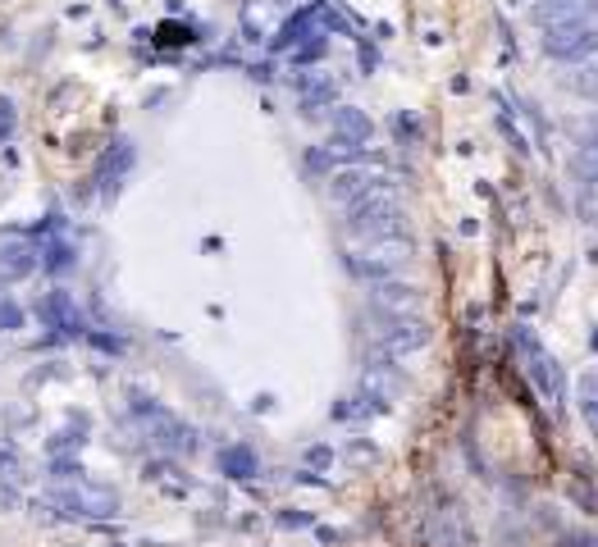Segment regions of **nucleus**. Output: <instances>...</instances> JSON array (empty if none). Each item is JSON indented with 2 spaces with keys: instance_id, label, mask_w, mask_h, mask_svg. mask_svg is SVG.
<instances>
[{
  "instance_id": "obj_1",
  "label": "nucleus",
  "mask_w": 598,
  "mask_h": 547,
  "mask_svg": "<svg viewBox=\"0 0 598 547\" xmlns=\"http://www.w3.org/2000/svg\"><path fill=\"white\" fill-rule=\"evenodd\" d=\"M416 247H411V237H366V242H352L347 247V269L356 274V279H366V283H384V279H398V274L411 265Z\"/></svg>"
},
{
  "instance_id": "obj_2",
  "label": "nucleus",
  "mask_w": 598,
  "mask_h": 547,
  "mask_svg": "<svg viewBox=\"0 0 598 547\" xmlns=\"http://www.w3.org/2000/svg\"><path fill=\"white\" fill-rule=\"evenodd\" d=\"M347 233L352 242H366V237H402L407 233V210L394 197V188H375L366 197H356L347 205Z\"/></svg>"
},
{
  "instance_id": "obj_3",
  "label": "nucleus",
  "mask_w": 598,
  "mask_h": 547,
  "mask_svg": "<svg viewBox=\"0 0 598 547\" xmlns=\"http://www.w3.org/2000/svg\"><path fill=\"white\" fill-rule=\"evenodd\" d=\"M46 502L65 515H78V521H110V515H119V493L106 489V483H92V479L55 483V489L46 493Z\"/></svg>"
},
{
  "instance_id": "obj_4",
  "label": "nucleus",
  "mask_w": 598,
  "mask_h": 547,
  "mask_svg": "<svg viewBox=\"0 0 598 547\" xmlns=\"http://www.w3.org/2000/svg\"><path fill=\"white\" fill-rule=\"evenodd\" d=\"M133 415H137L142 434H146V443H152V447L174 451V456H192V451H197V434H192V429H188V424L178 420V415H169L165 406H156V402L137 398V402H133Z\"/></svg>"
},
{
  "instance_id": "obj_5",
  "label": "nucleus",
  "mask_w": 598,
  "mask_h": 547,
  "mask_svg": "<svg viewBox=\"0 0 598 547\" xmlns=\"http://www.w3.org/2000/svg\"><path fill=\"white\" fill-rule=\"evenodd\" d=\"M370 338L384 360H398V356H416L430 347V324L425 320H379Z\"/></svg>"
},
{
  "instance_id": "obj_6",
  "label": "nucleus",
  "mask_w": 598,
  "mask_h": 547,
  "mask_svg": "<svg viewBox=\"0 0 598 547\" xmlns=\"http://www.w3.org/2000/svg\"><path fill=\"white\" fill-rule=\"evenodd\" d=\"M366 297H370V306L379 311V320H421V311H425V292L402 283V279L370 283Z\"/></svg>"
},
{
  "instance_id": "obj_7",
  "label": "nucleus",
  "mask_w": 598,
  "mask_h": 547,
  "mask_svg": "<svg viewBox=\"0 0 598 547\" xmlns=\"http://www.w3.org/2000/svg\"><path fill=\"white\" fill-rule=\"evenodd\" d=\"M375 188H388V174H384L379 165H366V160L343 165V169L329 174V197L343 201V205H352L356 197H366V192H375Z\"/></svg>"
},
{
  "instance_id": "obj_8",
  "label": "nucleus",
  "mask_w": 598,
  "mask_h": 547,
  "mask_svg": "<svg viewBox=\"0 0 598 547\" xmlns=\"http://www.w3.org/2000/svg\"><path fill=\"white\" fill-rule=\"evenodd\" d=\"M521 347H525V360H530L534 383L544 388V398H549L553 406H562V402H566V375H562V365H557L540 343H530L525 333H521Z\"/></svg>"
},
{
  "instance_id": "obj_9",
  "label": "nucleus",
  "mask_w": 598,
  "mask_h": 547,
  "mask_svg": "<svg viewBox=\"0 0 598 547\" xmlns=\"http://www.w3.org/2000/svg\"><path fill=\"white\" fill-rule=\"evenodd\" d=\"M402 388H407V379H402L384 356H379V360H370L366 370H362V398H370V402H379V406L394 402Z\"/></svg>"
},
{
  "instance_id": "obj_10",
  "label": "nucleus",
  "mask_w": 598,
  "mask_h": 547,
  "mask_svg": "<svg viewBox=\"0 0 598 547\" xmlns=\"http://www.w3.org/2000/svg\"><path fill=\"white\" fill-rule=\"evenodd\" d=\"M133 160H137V150H133V142L129 137H119L106 156H101V165H97V182H101V197H114L119 192V182L129 178V169H133Z\"/></svg>"
},
{
  "instance_id": "obj_11",
  "label": "nucleus",
  "mask_w": 598,
  "mask_h": 547,
  "mask_svg": "<svg viewBox=\"0 0 598 547\" xmlns=\"http://www.w3.org/2000/svg\"><path fill=\"white\" fill-rule=\"evenodd\" d=\"M370 137H375V124H370V119L356 110V105H339V110H334V142H347V146H356V150H366Z\"/></svg>"
},
{
  "instance_id": "obj_12",
  "label": "nucleus",
  "mask_w": 598,
  "mask_h": 547,
  "mask_svg": "<svg viewBox=\"0 0 598 547\" xmlns=\"http://www.w3.org/2000/svg\"><path fill=\"white\" fill-rule=\"evenodd\" d=\"M37 315L51 324V328H65V333H78L82 328V315H78V301L69 292H46V301L37 306Z\"/></svg>"
},
{
  "instance_id": "obj_13",
  "label": "nucleus",
  "mask_w": 598,
  "mask_h": 547,
  "mask_svg": "<svg viewBox=\"0 0 598 547\" xmlns=\"http://www.w3.org/2000/svg\"><path fill=\"white\" fill-rule=\"evenodd\" d=\"M42 260H37V247H23V242H5L0 247V283H19L27 279Z\"/></svg>"
},
{
  "instance_id": "obj_14",
  "label": "nucleus",
  "mask_w": 598,
  "mask_h": 547,
  "mask_svg": "<svg viewBox=\"0 0 598 547\" xmlns=\"http://www.w3.org/2000/svg\"><path fill=\"white\" fill-rule=\"evenodd\" d=\"M279 23H284V0H247V10H243L247 33H275Z\"/></svg>"
},
{
  "instance_id": "obj_15",
  "label": "nucleus",
  "mask_w": 598,
  "mask_h": 547,
  "mask_svg": "<svg viewBox=\"0 0 598 547\" xmlns=\"http://www.w3.org/2000/svg\"><path fill=\"white\" fill-rule=\"evenodd\" d=\"M562 82L572 87L576 97H589V101H598V55H585V59H576V65H566Z\"/></svg>"
},
{
  "instance_id": "obj_16",
  "label": "nucleus",
  "mask_w": 598,
  "mask_h": 547,
  "mask_svg": "<svg viewBox=\"0 0 598 547\" xmlns=\"http://www.w3.org/2000/svg\"><path fill=\"white\" fill-rule=\"evenodd\" d=\"M220 470L233 475V479H252V475H256V451L243 447V443L224 447V451H220Z\"/></svg>"
},
{
  "instance_id": "obj_17",
  "label": "nucleus",
  "mask_w": 598,
  "mask_h": 547,
  "mask_svg": "<svg viewBox=\"0 0 598 547\" xmlns=\"http://www.w3.org/2000/svg\"><path fill=\"white\" fill-rule=\"evenodd\" d=\"M439 547H470V534H466V521H462V515L457 511H447L443 515V525H439Z\"/></svg>"
},
{
  "instance_id": "obj_18",
  "label": "nucleus",
  "mask_w": 598,
  "mask_h": 547,
  "mask_svg": "<svg viewBox=\"0 0 598 547\" xmlns=\"http://www.w3.org/2000/svg\"><path fill=\"white\" fill-rule=\"evenodd\" d=\"M19 328H23V306L14 297L0 292V333H19Z\"/></svg>"
},
{
  "instance_id": "obj_19",
  "label": "nucleus",
  "mask_w": 598,
  "mask_h": 547,
  "mask_svg": "<svg viewBox=\"0 0 598 547\" xmlns=\"http://www.w3.org/2000/svg\"><path fill=\"white\" fill-rule=\"evenodd\" d=\"M14 506H19V493L5 483V475H0V511H14Z\"/></svg>"
}]
</instances>
